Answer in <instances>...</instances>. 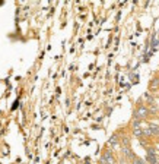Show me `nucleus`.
I'll use <instances>...</instances> for the list:
<instances>
[{"label":"nucleus","instance_id":"0eeeda50","mask_svg":"<svg viewBox=\"0 0 159 164\" xmlns=\"http://www.w3.org/2000/svg\"><path fill=\"white\" fill-rule=\"evenodd\" d=\"M132 132L136 138H142L143 136V129L142 128H132Z\"/></svg>","mask_w":159,"mask_h":164},{"label":"nucleus","instance_id":"6e6552de","mask_svg":"<svg viewBox=\"0 0 159 164\" xmlns=\"http://www.w3.org/2000/svg\"><path fill=\"white\" fill-rule=\"evenodd\" d=\"M132 163L133 164H146V161L143 160V158H140V157H137V155H136V157L132 160Z\"/></svg>","mask_w":159,"mask_h":164},{"label":"nucleus","instance_id":"20e7f679","mask_svg":"<svg viewBox=\"0 0 159 164\" xmlns=\"http://www.w3.org/2000/svg\"><path fill=\"white\" fill-rule=\"evenodd\" d=\"M108 145H111V148H117V147H120V138L117 133H114L111 138L108 139Z\"/></svg>","mask_w":159,"mask_h":164},{"label":"nucleus","instance_id":"423d86ee","mask_svg":"<svg viewBox=\"0 0 159 164\" xmlns=\"http://www.w3.org/2000/svg\"><path fill=\"white\" fill-rule=\"evenodd\" d=\"M147 128H149V131H150V133H152V136H159V126L149 125Z\"/></svg>","mask_w":159,"mask_h":164},{"label":"nucleus","instance_id":"9d476101","mask_svg":"<svg viewBox=\"0 0 159 164\" xmlns=\"http://www.w3.org/2000/svg\"><path fill=\"white\" fill-rule=\"evenodd\" d=\"M143 98H145L146 101L149 103V104H153V101H155V100H153V97L150 95V94H145V97H143Z\"/></svg>","mask_w":159,"mask_h":164},{"label":"nucleus","instance_id":"39448f33","mask_svg":"<svg viewBox=\"0 0 159 164\" xmlns=\"http://www.w3.org/2000/svg\"><path fill=\"white\" fill-rule=\"evenodd\" d=\"M150 47H152V50H156V51H158V48H159V37L156 35V34H153L152 35V44H150Z\"/></svg>","mask_w":159,"mask_h":164},{"label":"nucleus","instance_id":"f257e3e1","mask_svg":"<svg viewBox=\"0 0 159 164\" xmlns=\"http://www.w3.org/2000/svg\"><path fill=\"white\" fill-rule=\"evenodd\" d=\"M149 116V110H147V105H143L140 104L137 109H136V112H134V117L133 119H137V120H143L145 117Z\"/></svg>","mask_w":159,"mask_h":164},{"label":"nucleus","instance_id":"9b49d317","mask_svg":"<svg viewBox=\"0 0 159 164\" xmlns=\"http://www.w3.org/2000/svg\"><path fill=\"white\" fill-rule=\"evenodd\" d=\"M143 136H152V133H150V131H149V128L143 129Z\"/></svg>","mask_w":159,"mask_h":164},{"label":"nucleus","instance_id":"f03ea898","mask_svg":"<svg viewBox=\"0 0 159 164\" xmlns=\"http://www.w3.org/2000/svg\"><path fill=\"white\" fill-rule=\"evenodd\" d=\"M101 164H115V158H114L113 151L105 150L101 155Z\"/></svg>","mask_w":159,"mask_h":164},{"label":"nucleus","instance_id":"7ed1b4c3","mask_svg":"<svg viewBox=\"0 0 159 164\" xmlns=\"http://www.w3.org/2000/svg\"><path fill=\"white\" fill-rule=\"evenodd\" d=\"M121 154H123L126 158H128L130 161L136 157V154L132 151V148H130V147H121Z\"/></svg>","mask_w":159,"mask_h":164},{"label":"nucleus","instance_id":"1a4fd4ad","mask_svg":"<svg viewBox=\"0 0 159 164\" xmlns=\"http://www.w3.org/2000/svg\"><path fill=\"white\" fill-rule=\"evenodd\" d=\"M150 88H152V90H156V88H159V78L152 79V84H150Z\"/></svg>","mask_w":159,"mask_h":164}]
</instances>
